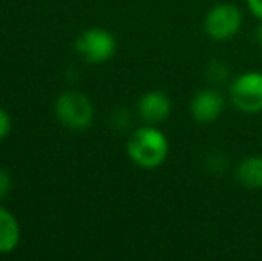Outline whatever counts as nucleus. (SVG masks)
Wrapping results in <instances>:
<instances>
[{"label":"nucleus","mask_w":262,"mask_h":261,"mask_svg":"<svg viewBox=\"0 0 262 261\" xmlns=\"http://www.w3.org/2000/svg\"><path fill=\"white\" fill-rule=\"evenodd\" d=\"M169 143L164 132H161L154 126H145L134 131L128 138L127 154L138 167L157 168L164 163L168 156Z\"/></svg>","instance_id":"nucleus-1"},{"label":"nucleus","mask_w":262,"mask_h":261,"mask_svg":"<svg viewBox=\"0 0 262 261\" xmlns=\"http://www.w3.org/2000/svg\"><path fill=\"white\" fill-rule=\"evenodd\" d=\"M230 101L239 111L255 113L262 111V72L241 73L230 84Z\"/></svg>","instance_id":"nucleus-2"},{"label":"nucleus","mask_w":262,"mask_h":261,"mask_svg":"<svg viewBox=\"0 0 262 261\" xmlns=\"http://www.w3.org/2000/svg\"><path fill=\"white\" fill-rule=\"evenodd\" d=\"M55 113L66 127L75 131L90 127L95 115L90 98L82 93H73V91L59 97L57 104H55Z\"/></svg>","instance_id":"nucleus-3"},{"label":"nucleus","mask_w":262,"mask_h":261,"mask_svg":"<svg viewBox=\"0 0 262 261\" xmlns=\"http://www.w3.org/2000/svg\"><path fill=\"white\" fill-rule=\"evenodd\" d=\"M243 25V14L232 4H217L205 16V32L216 42L234 38Z\"/></svg>","instance_id":"nucleus-4"},{"label":"nucleus","mask_w":262,"mask_h":261,"mask_svg":"<svg viewBox=\"0 0 262 261\" xmlns=\"http://www.w3.org/2000/svg\"><path fill=\"white\" fill-rule=\"evenodd\" d=\"M77 52L90 63H105L116 52V39L105 29H88L77 38Z\"/></svg>","instance_id":"nucleus-5"},{"label":"nucleus","mask_w":262,"mask_h":261,"mask_svg":"<svg viewBox=\"0 0 262 261\" xmlns=\"http://www.w3.org/2000/svg\"><path fill=\"white\" fill-rule=\"evenodd\" d=\"M225 101L220 91L200 90L191 101V115L200 124H212L223 113Z\"/></svg>","instance_id":"nucleus-6"},{"label":"nucleus","mask_w":262,"mask_h":261,"mask_svg":"<svg viewBox=\"0 0 262 261\" xmlns=\"http://www.w3.org/2000/svg\"><path fill=\"white\" fill-rule=\"evenodd\" d=\"M171 113V101L162 91H148L139 101V115L150 126L164 122Z\"/></svg>","instance_id":"nucleus-7"},{"label":"nucleus","mask_w":262,"mask_h":261,"mask_svg":"<svg viewBox=\"0 0 262 261\" xmlns=\"http://www.w3.org/2000/svg\"><path fill=\"white\" fill-rule=\"evenodd\" d=\"M20 242V226L7 209L0 208V254L16 249Z\"/></svg>","instance_id":"nucleus-8"},{"label":"nucleus","mask_w":262,"mask_h":261,"mask_svg":"<svg viewBox=\"0 0 262 261\" xmlns=\"http://www.w3.org/2000/svg\"><path fill=\"white\" fill-rule=\"evenodd\" d=\"M237 179L245 188H262V157L250 156L243 159L241 165L237 167Z\"/></svg>","instance_id":"nucleus-9"},{"label":"nucleus","mask_w":262,"mask_h":261,"mask_svg":"<svg viewBox=\"0 0 262 261\" xmlns=\"http://www.w3.org/2000/svg\"><path fill=\"white\" fill-rule=\"evenodd\" d=\"M11 190V175L7 170H0V198H4Z\"/></svg>","instance_id":"nucleus-10"},{"label":"nucleus","mask_w":262,"mask_h":261,"mask_svg":"<svg viewBox=\"0 0 262 261\" xmlns=\"http://www.w3.org/2000/svg\"><path fill=\"white\" fill-rule=\"evenodd\" d=\"M11 131V118L2 108H0V139L6 138Z\"/></svg>","instance_id":"nucleus-11"},{"label":"nucleus","mask_w":262,"mask_h":261,"mask_svg":"<svg viewBox=\"0 0 262 261\" xmlns=\"http://www.w3.org/2000/svg\"><path fill=\"white\" fill-rule=\"evenodd\" d=\"M246 4H248L250 11L262 20V0H246Z\"/></svg>","instance_id":"nucleus-12"},{"label":"nucleus","mask_w":262,"mask_h":261,"mask_svg":"<svg viewBox=\"0 0 262 261\" xmlns=\"http://www.w3.org/2000/svg\"><path fill=\"white\" fill-rule=\"evenodd\" d=\"M257 42H259V45L262 47V20H260L259 29H257Z\"/></svg>","instance_id":"nucleus-13"}]
</instances>
